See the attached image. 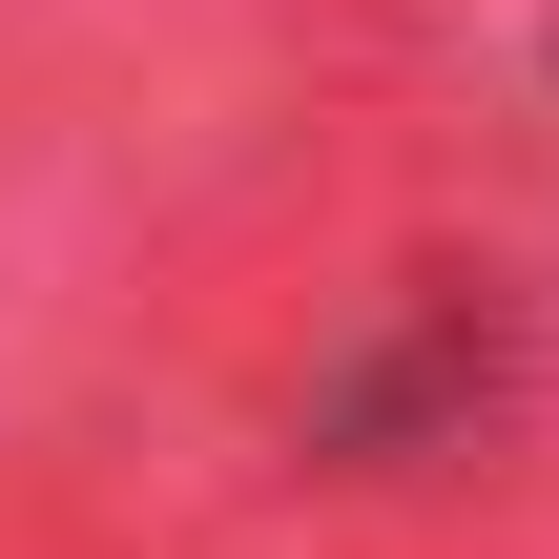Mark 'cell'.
<instances>
[{"instance_id":"cell-1","label":"cell","mask_w":559,"mask_h":559,"mask_svg":"<svg viewBox=\"0 0 559 559\" xmlns=\"http://www.w3.org/2000/svg\"><path fill=\"white\" fill-rule=\"evenodd\" d=\"M477 415H498V311H477V290L436 270V311H415V332H394V353H373V373H353V394L311 415V456H353V477H394L415 436H477Z\"/></svg>"}]
</instances>
